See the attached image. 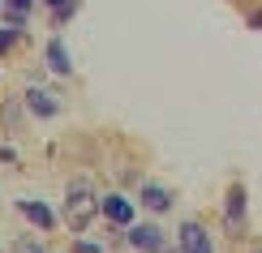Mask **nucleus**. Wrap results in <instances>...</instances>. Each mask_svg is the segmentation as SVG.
Wrapping results in <instances>:
<instances>
[{"label": "nucleus", "instance_id": "nucleus-1", "mask_svg": "<svg viewBox=\"0 0 262 253\" xmlns=\"http://www.w3.org/2000/svg\"><path fill=\"white\" fill-rule=\"evenodd\" d=\"M95 219H99V189L91 180H69V189H64V227L73 236H82Z\"/></svg>", "mask_w": 262, "mask_h": 253}, {"label": "nucleus", "instance_id": "nucleus-2", "mask_svg": "<svg viewBox=\"0 0 262 253\" xmlns=\"http://www.w3.org/2000/svg\"><path fill=\"white\" fill-rule=\"evenodd\" d=\"M99 219L112 227V232L134 227V223H138V197H129V193H121V189L99 193Z\"/></svg>", "mask_w": 262, "mask_h": 253}, {"label": "nucleus", "instance_id": "nucleus-3", "mask_svg": "<svg viewBox=\"0 0 262 253\" xmlns=\"http://www.w3.org/2000/svg\"><path fill=\"white\" fill-rule=\"evenodd\" d=\"M224 232L232 236V240H241L249 232V193H245V180L228 185V197H224Z\"/></svg>", "mask_w": 262, "mask_h": 253}, {"label": "nucleus", "instance_id": "nucleus-4", "mask_svg": "<svg viewBox=\"0 0 262 253\" xmlns=\"http://www.w3.org/2000/svg\"><path fill=\"white\" fill-rule=\"evenodd\" d=\"M134 197H138L142 211H150V215H168L172 206H177V193H172L163 180H150V176H142V180L134 185Z\"/></svg>", "mask_w": 262, "mask_h": 253}, {"label": "nucleus", "instance_id": "nucleus-5", "mask_svg": "<svg viewBox=\"0 0 262 253\" xmlns=\"http://www.w3.org/2000/svg\"><path fill=\"white\" fill-rule=\"evenodd\" d=\"M172 240H177L181 253H215V236H211V227L202 219H181Z\"/></svg>", "mask_w": 262, "mask_h": 253}, {"label": "nucleus", "instance_id": "nucleus-6", "mask_svg": "<svg viewBox=\"0 0 262 253\" xmlns=\"http://www.w3.org/2000/svg\"><path fill=\"white\" fill-rule=\"evenodd\" d=\"M125 245L138 249V253H168L172 236L163 232L159 223H134V227H125Z\"/></svg>", "mask_w": 262, "mask_h": 253}, {"label": "nucleus", "instance_id": "nucleus-7", "mask_svg": "<svg viewBox=\"0 0 262 253\" xmlns=\"http://www.w3.org/2000/svg\"><path fill=\"white\" fill-rule=\"evenodd\" d=\"M21 103H26V116H35V120H52V116L64 112V99L56 90H48V86H30L21 95Z\"/></svg>", "mask_w": 262, "mask_h": 253}, {"label": "nucleus", "instance_id": "nucleus-8", "mask_svg": "<svg viewBox=\"0 0 262 253\" xmlns=\"http://www.w3.org/2000/svg\"><path fill=\"white\" fill-rule=\"evenodd\" d=\"M17 215L26 219L35 232H56V223H60V215L52 211L48 202H39V197H21V202H17Z\"/></svg>", "mask_w": 262, "mask_h": 253}, {"label": "nucleus", "instance_id": "nucleus-9", "mask_svg": "<svg viewBox=\"0 0 262 253\" xmlns=\"http://www.w3.org/2000/svg\"><path fill=\"white\" fill-rule=\"evenodd\" d=\"M43 64H48L56 78H73V56H69V48H64L60 35H52L48 43H43Z\"/></svg>", "mask_w": 262, "mask_h": 253}, {"label": "nucleus", "instance_id": "nucleus-10", "mask_svg": "<svg viewBox=\"0 0 262 253\" xmlns=\"http://www.w3.org/2000/svg\"><path fill=\"white\" fill-rule=\"evenodd\" d=\"M39 0H5L0 5V17L9 21V26H17V30H26L30 26V9H35Z\"/></svg>", "mask_w": 262, "mask_h": 253}, {"label": "nucleus", "instance_id": "nucleus-11", "mask_svg": "<svg viewBox=\"0 0 262 253\" xmlns=\"http://www.w3.org/2000/svg\"><path fill=\"white\" fill-rule=\"evenodd\" d=\"M78 13H82V0H64V5L48 9V21H52V30H60V26H69Z\"/></svg>", "mask_w": 262, "mask_h": 253}, {"label": "nucleus", "instance_id": "nucleus-12", "mask_svg": "<svg viewBox=\"0 0 262 253\" xmlns=\"http://www.w3.org/2000/svg\"><path fill=\"white\" fill-rule=\"evenodd\" d=\"M21 112H26V103H21V99H9V103L0 107V125H5L9 133H17V125H21Z\"/></svg>", "mask_w": 262, "mask_h": 253}, {"label": "nucleus", "instance_id": "nucleus-13", "mask_svg": "<svg viewBox=\"0 0 262 253\" xmlns=\"http://www.w3.org/2000/svg\"><path fill=\"white\" fill-rule=\"evenodd\" d=\"M21 35H26V30H17V26H9V21H5V26H0V60H5L9 52H13L17 43H21Z\"/></svg>", "mask_w": 262, "mask_h": 253}, {"label": "nucleus", "instance_id": "nucleus-14", "mask_svg": "<svg viewBox=\"0 0 262 253\" xmlns=\"http://www.w3.org/2000/svg\"><path fill=\"white\" fill-rule=\"evenodd\" d=\"M73 253H103L99 240H86V236H73Z\"/></svg>", "mask_w": 262, "mask_h": 253}, {"label": "nucleus", "instance_id": "nucleus-15", "mask_svg": "<svg viewBox=\"0 0 262 253\" xmlns=\"http://www.w3.org/2000/svg\"><path fill=\"white\" fill-rule=\"evenodd\" d=\"M245 26L262 30V9H258V5H245Z\"/></svg>", "mask_w": 262, "mask_h": 253}, {"label": "nucleus", "instance_id": "nucleus-16", "mask_svg": "<svg viewBox=\"0 0 262 253\" xmlns=\"http://www.w3.org/2000/svg\"><path fill=\"white\" fill-rule=\"evenodd\" d=\"M0 163H17V150L5 146V142H0Z\"/></svg>", "mask_w": 262, "mask_h": 253}, {"label": "nucleus", "instance_id": "nucleus-17", "mask_svg": "<svg viewBox=\"0 0 262 253\" xmlns=\"http://www.w3.org/2000/svg\"><path fill=\"white\" fill-rule=\"evenodd\" d=\"M17 249H21V253H43V249H39V245H35V240H30V236H26V240H21V245H17Z\"/></svg>", "mask_w": 262, "mask_h": 253}, {"label": "nucleus", "instance_id": "nucleus-18", "mask_svg": "<svg viewBox=\"0 0 262 253\" xmlns=\"http://www.w3.org/2000/svg\"><path fill=\"white\" fill-rule=\"evenodd\" d=\"M39 5H43V9H56V5H64V0H39Z\"/></svg>", "mask_w": 262, "mask_h": 253}, {"label": "nucleus", "instance_id": "nucleus-19", "mask_svg": "<svg viewBox=\"0 0 262 253\" xmlns=\"http://www.w3.org/2000/svg\"><path fill=\"white\" fill-rule=\"evenodd\" d=\"M249 253H262V249H249Z\"/></svg>", "mask_w": 262, "mask_h": 253}, {"label": "nucleus", "instance_id": "nucleus-20", "mask_svg": "<svg viewBox=\"0 0 262 253\" xmlns=\"http://www.w3.org/2000/svg\"><path fill=\"white\" fill-rule=\"evenodd\" d=\"M0 5H5V0H0Z\"/></svg>", "mask_w": 262, "mask_h": 253}, {"label": "nucleus", "instance_id": "nucleus-21", "mask_svg": "<svg viewBox=\"0 0 262 253\" xmlns=\"http://www.w3.org/2000/svg\"><path fill=\"white\" fill-rule=\"evenodd\" d=\"M0 82H5V78H0Z\"/></svg>", "mask_w": 262, "mask_h": 253}, {"label": "nucleus", "instance_id": "nucleus-22", "mask_svg": "<svg viewBox=\"0 0 262 253\" xmlns=\"http://www.w3.org/2000/svg\"><path fill=\"white\" fill-rule=\"evenodd\" d=\"M245 5H249V0H245Z\"/></svg>", "mask_w": 262, "mask_h": 253}]
</instances>
